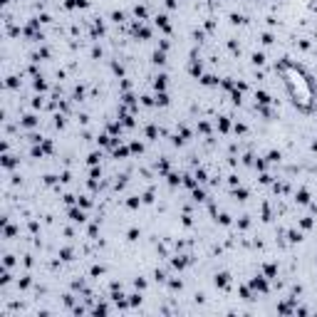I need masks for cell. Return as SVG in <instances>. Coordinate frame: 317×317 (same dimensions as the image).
Returning <instances> with one entry per match:
<instances>
[{"instance_id":"1","label":"cell","mask_w":317,"mask_h":317,"mask_svg":"<svg viewBox=\"0 0 317 317\" xmlns=\"http://www.w3.org/2000/svg\"><path fill=\"white\" fill-rule=\"evenodd\" d=\"M216 283H218V285H226V283H228V275H218Z\"/></svg>"}]
</instances>
